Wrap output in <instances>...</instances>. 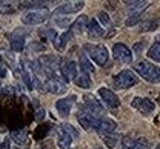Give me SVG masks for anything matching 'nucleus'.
<instances>
[{
	"instance_id": "obj_1",
	"label": "nucleus",
	"mask_w": 160,
	"mask_h": 149,
	"mask_svg": "<svg viewBox=\"0 0 160 149\" xmlns=\"http://www.w3.org/2000/svg\"><path fill=\"white\" fill-rule=\"evenodd\" d=\"M136 72L139 74L143 80H146L148 83H160V68L156 65L149 63V62H139L134 65Z\"/></svg>"
},
{
	"instance_id": "obj_2",
	"label": "nucleus",
	"mask_w": 160,
	"mask_h": 149,
	"mask_svg": "<svg viewBox=\"0 0 160 149\" xmlns=\"http://www.w3.org/2000/svg\"><path fill=\"white\" fill-rule=\"evenodd\" d=\"M83 51L85 54L94 62V63L100 65V66H105L109 60V52L108 49L103 46V45H94V43H86L83 46Z\"/></svg>"
},
{
	"instance_id": "obj_3",
	"label": "nucleus",
	"mask_w": 160,
	"mask_h": 149,
	"mask_svg": "<svg viewBox=\"0 0 160 149\" xmlns=\"http://www.w3.org/2000/svg\"><path fill=\"white\" fill-rule=\"evenodd\" d=\"M139 83V77L129 71V69H123L114 77V86L117 89H129L131 86H136Z\"/></svg>"
},
{
	"instance_id": "obj_4",
	"label": "nucleus",
	"mask_w": 160,
	"mask_h": 149,
	"mask_svg": "<svg viewBox=\"0 0 160 149\" xmlns=\"http://www.w3.org/2000/svg\"><path fill=\"white\" fill-rule=\"evenodd\" d=\"M77 122H79L80 126L85 129V131H91V129H96L97 131L100 120L97 118V115H94L92 112H89L86 108L83 106L77 112Z\"/></svg>"
},
{
	"instance_id": "obj_5",
	"label": "nucleus",
	"mask_w": 160,
	"mask_h": 149,
	"mask_svg": "<svg viewBox=\"0 0 160 149\" xmlns=\"http://www.w3.org/2000/svg\"><path fill=\"white\" fill-rule=\"evenodd\" d=\"M49 19V11L46 8L43 9H32V11H26L22 16V22L25 25H42L43 22Z\"/></svg>"
},
{
	"instance_id": "obj_6",
	"label": "nucleus",
	"mask_w": 160,
	"mask_h": 149,
	"mask_svg": "<svg viewBox=\"0 0 160 149\" xmlns=\"http://www.w3.org/2000/svg\"><path fill=\"white\" fill-rule=\"evenodd\" d=\"M45 88H46L51 94H56V95H62V94L66 92V85H65V82L60 79V75L57 72L52 74V75L45 82Z\"/></svg>"
},
{
	"instance_id": "obj_7",
	"label": "nucleus",
	"mask_w": 160,
	"mask_h": 149,
	"mask_svg": "<svg viewBox=\"0 0 160 149\" xmlns=\"http://www.w3.org/2000/svg\"><path fill=\"white\" fill-rule=\"evenodd\" d=\"M112 57L122 63H131L132 62V51L123 43H116L112 46Z\"/></svg>"
},
{
	"instance_id": "obj_8",
	"label": "nucleus",
	"mask_w": 160,
	"mask_h": 149,
	"mask_svg": "<svg viewBox=\"0 0 160 149\" xmlns=\"http://www.w3.org/2000/svg\"><path fill=\"white\" fill-rule=\"evenodd\" d=\"M83 8H85V2H68V3L60 5L54 11V16H71V14L80 12Z\"/></svg>"
},
{
	"instance_id": "obj_9",
	"label": "nucleus",
	"mask_w": 160,
	"mask_h": 149,
	"mask_svg": "<svg viewBox=\"0 0 160 149\" xmlns=\"http://www.w3.org/2000/svg\"><path fill=\"white\" fill-rule=\"evenodd\" d=\"M131 105H132V108H136L140 114H143V115H149L156 109L154 102L149 100V99H146V97H134V100H132Z\"/></svg>"
},
{
	"instance_id": "obj_10",
	"label": "nucleus",
	"mask_w": 160,
	"mask_h": 149,
	"mask_svg": "<svg viewBox=\"0 0 160 149\" xmlns=\"http://www.w3.org/2000/svg\"><path fill=\"white\" fill-rule=\"evenodd\" d=\"M99 95L102 99V102H105V105L109 108H119L120 106V99L108 88H100L99 89Z\"/></svg>"
},
{
	"instance_id": "obj_11",
	"label": "nucleus",
	"mask_w": 160,
	"mask_h": 149,
	"mask_svg": "<svg viewBox=\"0 0 160 149\" xmlns=\"http://www.w3.org/2000/svg\"><path fill=\"white\" fill-rule=\"evenodd\" d=\"M60 74L63 77V82L69 83L71 80H76V77L79 75V68H77V63L74 62H68V63L62 65L60 68Z\"/></svg>"
},
{
	"instance_id": "obj_12",
	"label": "nucleus",
	"mask_w": 160,
	"mask_h": 149,
	"mask_svg": "<svg viewBox=\"0 0 160 149\" xmlns=\"http://www.w3.org/2000/svg\"><path fill=\"white\" fill-rule=\"evenodd\" d=\"M83 106L86 108L89 112H92L94 115H100L103 112V105L100 103L99 100L92 95V94H85L83 95Z\"/></svg>"
},
{
	"instance_id": "obj_13",
	"label": "nucleus",
	"mask_w": 160,
	"mask_h": 149,
	"mask_svg": "<svg viewBox=\"0 0 160 149\" xmlns=\"http://www.w3.org/2000/svg\"><path fill=\"white\" fill-rule=\"evenodd\" d=\"M74 102H76V97L71 95V97H66V99H60L59 102H56V109L62 117H66L71 114L72 106H74Z\"/></svg>"
},
{
	"instance_id": "obj_14",
	"label": "nucleus",
	"mask_w": 160,
	"mask_h": 149,
	"mask_svg": "<svg viewBox=\"0 0 160 149\" xmlns=\"http://www.w3.org/2000/svg\"><path fill=\"white\" fill-rule=\"evenodd\" d=\"M117 131V125L114 120L111 118H100L99 126H97V132L100 135H106V134H116Z\"/></svg>"
},
{
	"instance_id": "obj_15",
	"label": "nucleus",
	"mask_w": 160,
	"mask_h": 149,
	"mask_svg": "<svg viewBox=\"0 0 160 149\" xmlns=\"http://www.w3.org/2000/svg\"><path fill=\"white\" fill-rule=\"evenodd\" d=\"M22 3L19 2H3V0H0V14H5V16H8V14H14L16 11H19Z\"/></svg>"
},
{
	"instance_id": "obj_16",
	"label": "nucleus",
	"mask_w": 160,
	"mask_h": 149,
	"mask_svg": "<svg viewBox=\"0 0 160 149\" xmlns=\"http://www.w3.org/2000/svg\"><path fill=\"white\" fill-rule=\"evenodd\" d=\"M79 65H80V71H85V72H88L89 75L96 72V68H94V65L91 63L89 57H88V55H86L85 52H83V54H80V57H79Z\"/></svg>"
},
{
	"instance_id": "obj_17",
	"label": "nucleus",
	"mask_w": 160,
	"mask_h": 149,
	"mask_svg": "<svg viewBox=\"0 0 160 149\" xmlns=\"http://www.w3.org/2000/svg\"><path fill=\"white\" fill-rule=\"evenodd\" d=\"M88 23H89V20H88L86 16H80L79 19L72 23V26H71V32H72V34H82V32L88 28Z\"/></svg>"
},
{
	"instance_id": "obj_18",
	"label": "nucleus",
	"mask_w": 160,
	"mask_h": 149,
	"mask_svg": "<svg viewBox=\"0 0 160 149\" xmlns=\"http://www.w3.org/2000/svg\"><path fill=\"white\" fill-rule=\"evenodd\" d=\"M88 32L91 37H102L105 34V29L102 28V25L96 19H91L88 23Z\"/></svg>"
},
{
	"instance_id": "obj_19",
	"label": "nucleus",
	"mask_w": 160,
	"mask_h": 149,
	"mask_svg": "<svg viewBox=\"0 0 160 149\" xmlns=\"http://www.w3.org/2000/svg\"><path fill=\"white\" fill-rule=\"evenodd\" d=\"M9 42H11V48H12L14 52H22V49L25 46V37H23V34L14 32L11 36V40Z\"/></svg>"
},
{
	"instance_id": "obj_20",
	"label": "nucleus",
	"mask_w": 160,
	"mask_h": 149,
	"mask_svg": "<svg viewBox=\"0 0 160 149\" xmlns=\"http://www.w3.org/2000/svg\"><path fill=\"white\" fill-rule=\"evenodd\" d=\"M74 82H76V85L80 86V88H83V89H88V88H91V85H92L89 74L85 72V71H79V75L76 77Z\"/></svg>"
},
{
	"instance_id": "obj_21",
	"label": "nucleus",
	"mask_w": 160,
	"mask_h": 149,
	"mask_svg": "<svg viewBox=\"0 0 160 149\" xmlns=\"http://www.w3.org/2000/svg\"><path fill=\"white\" fill-rule=\"evenodd\" d=\"M72 137L71 135H68L65 131H62L59 128V137H57V145H59L60 149H69L71 146V143H72Z\"/></svg>"
},
{
	"instance_id": "obj_22",
	"label": "nucleus",
	"mask_w": 160,
	"mask_h": 149,
	"mask_svg": "<svg viewBox=\"0 0 160 149\" xmlns=\"http://www.w3.org/2000/svg\"><path fill=\"white\" fill-rule=\"evenodd\" d=\"M128 9H132L134 12H142L145 8L149 6V2H140V0H134V2H125Z\"/></svg>"
},
{
	"instance_id": "obj_23",
	"label": "nucleus",
	"mask_w": 160,
	"mask_h": 149,
	"mask_svg": "<svg viewBox=\"0 0 160 149\" xmlns=\"http://www.w3.org/2000/svg\"><path fill=\"white\" fill-rule=\"evenodd\" d=\"M159 28H160V17H154V19L145 22L142 25V32H151V31H156Z\"/></svg>"
},
{
	"instance_id": "obj_24",
	"label": "nucleus",
	"mask_w": 160,
	"mask_h": 149,
	"mask_svg": "<svg viewBox=\"0 0 160 149\" xmlns=\"http://www.w3.org/2000/svg\"><path fill=\"white\" fill-rule=\"evenodd\" d=\"M146 55H148V59H151L154 62H160V42H156L154 45H151Z\"/></svg>"
},
{
	"instance_id": "obj_25",
	"label": "nucleus",
	"mask_w": 160,
	"mask_h": 149,
	"mask_svg": "<svg viewBox=\"0 0 160 149\" xmlns=\"http://www.w3.org/2000/svg\"><path fill=\"white\" fill-rule=\"evenodd\" d=\"M102 137V140H103V143L108 146V148H114L116 145H117V134H106V135H100Z\"/></svg>"
},
{
	"instance_id": "obj_26",
	"label": "nucleus",
	"mask_w": 160,
	"mask_h": 149,
	"mask_svg": "<svg viewBox=\"0 0 160 149\" xmlns=\"http://www.w3.org/2000/svg\"><path fill=\"white\" fill-rule=\"evenodd\" d=\"M71 36H72V32H71V31H69V32H63L62 36H59V40H57V45H56V48H57L59 51H63Z\"/></svg>"
},
{
	"instance_id": "obj_27",
	"label": "nucleus",
	"mask_w": 160,
	"mask_h": 149,
	"mask_svg": "<svg viewBox=\"0 0 160 149\" xmlns=\"http://www.w3.org/2000/svg\"><path fill=\"white\" fill-rule=\"evenodd\" d=\"M22 5V8H26V9H29V11H32V9H43L45 8V2H20Z\"/></svg>"
},
{
	"instance_id": "obj_28",
	"label": "nucleus",
	"mask_w": 160,
	"mask_h": 149,
	"mask_svg": "<svg viewBox=\"0 0 160 149\" xmlns=\"http://www.w3.org/2000/svg\"><path fill=\"white\" fill-rule=\"evenodd\" d=\"M137 143H139V142L134 140V138H131L129 135H126V137L122 138V148L123 149H136Z\"/></svg>"
},
{
	"instance_id": "obj_29",
	"label": "nucleus",
	"mask_w": 160,
	"mask_h": 149,
	"mask_svg": "<svg viewBox=\"0 0 160 149\" xmlns=\"http://www.w3.org/2000/svg\"><path fill=\"white\" fill-rule=\"evenodd\" d=\"M140 20H142V12H132V14L125 20V25H126V26H134V25H137Z\"/></svg>"
},
{
	"instance_id": "obj_30",
	"label": "nucleus",
	"mask_w": 160,
	"mask_h": 149,
	"mask_svg": "<svg viewBox=\"0 0 160 149\" xmlns=\"http://www.w3.org/2000/svg\"><path fill=\"white\" fill-rule=\"evenodd\" d=\"M54 22H56L57 26L65 28L71 23V16H54Z\"/></svg>"
},
{
	"instance_id": "obj_31",
	"label": "nucleus",
	"mask_w": 160,
	"mask_h": 149,
	"mask_svg": "<svg viewBox=\"0 0 160 149\" xmlns=\"http://www.w3.org/2000/svg\"><path fill=\"white\" fill-rule=\"evenodd\" d=\"M60 129L65 131V132H66L68 135H71L72 138H77V137H79V132L72 128L71 125H68V123H62V125H60Z\"/></svg>"
},
{
	"instance_id": "obj_32",
	"label": "nucleus",
	"mask_w": 160,
	"mask_h": 149,
	"mask_svg": "<svg viewBox=\"0 0 160 149\" xmlns=\"http://www.w3.org/2000/svg\"><path fill=\"white\" fill-rule=\"evenodd\" d=\"M11 138H12L16 143L22 145V143L25 142V138H26V134H25V131H12V134H11Z\"/></svg>"
},
{
	"instance_id": "obj_33",
	"label": "nucleus",
	"mask_w": 160,
	"mask_h": 149,
	"mask_svg": "<svg viewBox=\"0 0 160 149\" xmlns=\"http://www.w3.org/2000/svg\"><path fill=\"white\" fill-rule=\"evenodd\" d=\"M99 20L102 22V25H103V26H106V25H109V23H111L109 16H108L105 11H100V12H99Z\"/></svg>"
},
{
	"instance_id": "obj_34",
	"label": "nucleus",
	"mask_w": 160,
	"mask_h": 149,
	"mask_svg": "<svg viewBox=\"0 0 160 149\" xmlns=\"http://www.w3.org/2000/svg\"><path fill=\"white\" fill-rule=\"evenodd\" d=\"M145 46H146V43L145 42H139L134 45V52H140V51H143L145 49Z\"/></svg>"
},
{
	"instance_id": "obj_35",
	"label": "nucleus",
	"mask_w": 160,
	"mask_h": 149,
	"mask_svg": "<svg viewBox=\"0 0 160 149\" xmlns=\"http://www.w3.org/2000/svg\"><path fill=\"white\" fill-rule=\"evenodd\" d=\"M6 71H8L6 69V65L3 63V60L0 59V77H5L6 75Z\"/></svg>"
},
{
	"instance_id": "obj_36",
	"label": "nucleus",
	"mask_w": 160,
	"mask_h": 149,
	"mask_svg": "<svg viewBox=\"0 0 160 149\" xmlns=\"http://www.w3.org/2000/svg\"><path fill=\"white\" fill-rule=\"evenodd\" d=\"M136 149H148V145L143 142V140H139V143H137V146Z\"/></svg>"
},
{
	"instance_id": "obj_37",
	"label": "nucleus",
	"mask_w": 160,
	"mask_h": 149,
	"mask_svg": "<svg viewBox=\"0 0 160 149\" xmlns=\"http://www.w3.org/2000/svg\"><path fill=\"white\" fill-rule=\"evenodd\" d=\"M0 149H9V140H8V138L2 142V145H0Z\"/></svg>"
},
{
	"instance_id": "obj_38",
	"label": "nucleus",
	"mask_w": 160,
	"mask_h": 149,
	"mask_svg": "<svg viewBox=\"0 0 160 149\" xmlns=\"http://www.w3.org/2000/svg\"><path fill=\"white\" fill-rule=\"evenodd\" d=\"M157 149H160V145H159V146H157Z\"/></svg>"
}]
</instances>
